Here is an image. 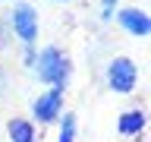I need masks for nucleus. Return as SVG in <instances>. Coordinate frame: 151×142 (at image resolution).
<instances>
[{
	"mask_svg": "<svg viewBox=\"0 0 151 142\" xmlns=\"http://www.w3.org/2000/svg\"><path fill=\"white\" fill-rule=\"evenodd\" d=\"M63 111H66V92H60V88H44V92L32 101V117H28V120L35 123V126H54Z\"/></svg>",
	"mask_w": 151,
	"mask_h": 142,
	"instance_id": "nucleus-4",
	"label": "nucleus"
},
{
	"mask_svg": "<svg viewBox=\"0 0 151 142\" xmlns=\"http://www.w3.org/2000/svg\"><path fill=\"white\" fill-rule=\"evenodd\" d=\"M116 7H120V0H101V22H110Z\"/></svg>",
	"mask_w": 151,
	"mask_h": 142,
	"instance_id": "nucleus-9",
	"label": "nucleus"
},
{
	"mask_svg": "<svg viewBox=\"0 0 151 142\" xmlns=\"http://www.w3.org/2000/svg\"><path fill=\"white\" fill-rule=\"evenodd\" d=\"M35 54H38L35 44H32V47H22V66H25V70H32V66H35Z\"/></svg>",
	"mask_w": 151,
	"mask_h": 142,
	"instance_id": "nucleus-10",
	"label": "nucleus"
},
{
	"mask_svg": "<svg viewBox=\"0 0 151 142\" xmlns=\"http://www.w3.org/2000/svg\"><path fill=\"white\" fill-rule=\"evenodd\" d=\"M57 142H79V114L63 111L57 120Z\"/></svg>",
	"mask_w": 151,
	"mask_h": 142,
	"instance_id": "nucleus-8",
	"label": "nucleus"
},
{
	"mask_svg": "<svg viewBox=\"0 0 151 142\" xmlns=\"http://www.w3.org/2000/svg\"><path fill=\"white\" fill-rule=\"evenodd\" d=\"M32 73H35V79L44 85V88H60V92H66V85L73 79V60H69V54H66L63 47L44 44V47H38V54H35Z\"/></svg>",
	"mask_w": 151,
	"mask_h": 142,
	"instance_id": "nucleus-1",
	"label": "nucleus"
},
{
	"mask_svg": "<svg viewBox=\"0 0 151 142\" xmlns=\"http://www.w3.org/2000/svg\"><path fill=\"white\" fill-rule=\"evenodd\" d=\"M139 63L132 60V57L120 54V57H113L110 63H107V70H104V82H107V88H110L113 95H135L139 92Z\"/></svg>",
	"mask_w": 151,
	"mask_h": 142,
	"instance_id": "nucleus-2",
	"label": "nucleus"
},
{
	"mask_svg": "<svg viewBox=\"0 0 151 142\" xmlns=\"http://www.w3.org/2000/svg\"><path fill=\"white\" fill-rule=\"evenodd\" d=\"M9 28L22 47L38 44V35H41V19H38V7L28 3V0H16V7L9 13Z\"/></svg>",
	"mask_w": 151,
	"mask_h": 142,
	"instance_id": "nucleus-3",
	"label": "nucleus"
},
{
	"mask_svg": "<svg viewBox=\"0 0 151 142\" xmlns=\"http://www.w3.org/2000/svg\"><path fill=\"white\" fill-rule=\"evenodd\" d=\"M145 126H148V114L142 107H129L116 117V133L123 139H142L145 136Z\"/></svg>",
	"mask_w": 151,
	"mask_h": 142,
	"instance_id": "nucleus-6",
	"label": "nucleus"
},
{
	"mask_svg": "<svg viewBox=\"0 0 151 142\" xmlns=\"http://www.w3.org/2000/svg\"><path fill=\"white\" fill-rule=\"evenodd\" d=\"M57 3H69V0H57Z\"/></svg>",
	"mask_w": 151,
	"mask_h": 142,
	"instance_id": "nucleus-11",
	"label": "nucleus"
},
{
	"mask_svg": "<svg viewBox=\"0 0 151 142\" xmlns=\"http://www.w3.org/2000/svg\"><path fill=\"white\" fill-rule=\"evenodd\" d=\"M113 22L129 38H148L151 35V16H148L145 7H116Z\"/></svg>",
	"mask_w": 151,
	"mask_h": 142,
	"instance_id": "nucleus-5",
	"label": "nucleus"
},
{
	"mask_svg": "<svg viewBox=\"0 0 151 142\" xmlns=\"http://www.w3.org/2000/svg\"><path fill=\"white\" fill-rule=\"evenodd\" d=\"M6 136H9V142H38V126L28 117H9Z\"/></svg>",
	"mask_w": 151,
	"mask_h": 142,
	"instance_id": "nucleus-7",
	"label": "nucleus"
}]
</instances>
